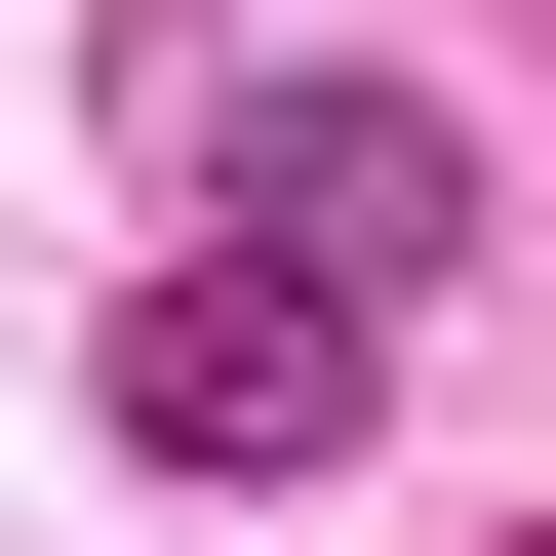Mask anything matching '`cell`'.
I'll return each instance as SVG.
<instances>
[{
  "label": "cell",
  "instance_id": "6da1fadb",
  "mask_svg": "<svg viewBox=\"0 0 556 556\" xmlns=\"http://www.w3.org/2000/svg\"><path fill=\"white\" fill-rule=\"evenodd\" d=\"M199 199H239L278 278H358V318H397V278H477V119H397V80H239V119H199Z\"/></svg>",
  "mask_w": 556,
  "mask_h": 556
},
{
  "label": "cell",
  "instance_id": "7a4b0ae2",
  "mask_svg": "<svg viewBox=\"0 0 556 556\" xmlns=\"http://www.w3.org/2000/svg\"><path fill=\"white\" fill-rule=\"evenodd\" d=\"M119 438H160V477H318V438H358V278H160V318H119Z\"/></svg>",
  "mask_w": 556,
  "mask_h": 556
}]
</instances>
